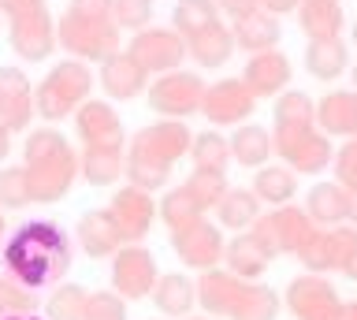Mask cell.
<instances>
[{
    "instance_id": "cell-1",
    "label": "cell",
    "mask_w": 357,
    "mask_h": 320,
    "mask_svg": "<svg viewBox=\"0 0 357 320\" xmlns=\"http://www.w3.org/2000/svg\"><path fill=\"white\" fill-rule=\"evenodd\" d=\"M0 264L11 280L38 291V287L56 283L71 268V242H67L63 227L52 224V220H26L4 242Z\"/></svg>"
},
{
    "instance_id": "cell-2",
    "label": "cell",
    "mask_w": 357,
    "mask_h": 320,
    "mask_svg": "<svg viewBox=\"0 0 357 320\" xmlns=\"http://www.w3.org/2000/svg\"><path fill=\"white\" fill-rule=\"evenodd\" d=\"M190 146H194V135L183 119H160V123H149L142 130H134L130 146H127V183L138 186V190L153 194L167 186L172 179V168L178 157H190Z\"/></svg>"
},
{
    "instance_id": "cell-3",
    "label": "cell",
    "mask_w": 357,
    "mask_h": 320,
    "mask_svg": "<svg viewBox=\"0 0 357 320\" xmlns=\"http://www.w3.org/2000/svg\"><path fill=\"white\" fill-rule=\"evenodd\" d=\"M197 305L208 317L227 320H275L279 317V294L261 280H242L234 272L208 268L197 280Z\"/></svg>"
},
{
    "instance_id": "cell-4",
    "label": "cell",
    "mask_w": 357,
    "mask_h": 320,
    "mask_svg": "<svg viewBox=\"0 0 357 320\" xmlns=\"http://www.w3.org/2000/svg\"><path fill=\"white\" fill-rule=\"evenodd\" d=\"M22 168L30 175V190L38 205H52L60 197H67V190L75 186V175L82 172L71 142L52 127H38L26 135V142H22Z\"/></svg>"
},
{
    "instance_id": "cell-5",
    "label": "cell",
    "mask_w": 357,
    "mask_h": 320,
    "mask_svg": "<svg viewBox=\"0 0 357 320\" xmlns=\"http://www.w3.org/2000/svg\"><path fill=\"white\" fill-rule=\"evenodd\" d=\"M112 4L116 0H67L56 23V41L75 60H108L112 52H119V26L112 19Z\"/></svg>"
},
{
    "instance_id": "cell-6",
    "label": "cell",
    "mask_w": 357,
    "mask_h": 320,
    "mask_svg": "<svg viewBox=\"0 0 357 320\" xmlns=\"http://www.w3.org/2000/svg\"><path fill=\"white\" fill-rule=\"evenodd\" d=\"M272 146L294 175H317L335 160L331 138L317 127V119H272Z\"/></svg>"
},
{
    "instance_id": "cell-7",
    "label": "cell",
    "mask_w": 357,
    "mask_h": 320,
    "mask_svg": "<svg viewBox=\"0 0 357 320\" xmlns=\"http://www.w3.org/2000/svg\"><path fill=\"white\" fill-rule=\"evenodd\" d=\"M89 90H93V75L82 60H60L56 68L45 71V79L33 86V105H38V116L56 123V119L78 112L89 101Z\"/></svg>"
},
{
    "instance_id": "cell-8",
    "label": "cell",
    "mask_w": 357,
    "mask_h": 320,
    "mask_svg": "<svg viewBox=\"0 0 357 320\" xmlns=\"http://www.w3.org/2000/svg\"><path fill=\"white\" fill-rule=\"evenodd\" d=\"M8 19V41L15 49V56L38 63L56 49V23L45 0H19L15 8L4 12Z\"/></svg>"
},
{
    "instance_id": "cell-9",
    "label": "cell",
    "mask_w": 357,
    "mask_h": 320,
    "mask_svg": "<svg viewBox=\"0 0 357 320\" xmlns=\"http://www.w3.org/2000/svg\"><path fill=\"white\" fill-rule=\"evenodd\" d=\"M250 231L264 242L272 257H279V253H294V257H298V253L309 246V238L317 235V224L309 220L305 208L279 205V208H272V213L257 216V224Z\"/></svg>"
},
{
    "instance_id": "cell-10",
    "label": "cell",
    "mask_w": 357,
    "mask_h": 320,
    "mask_svg": "<svg viewBox=\"0 0 357 320\" xmlns=\"http://www.w3.org/2000/svg\"><path fill=\"white\" fill-rule=\"evenodd\" d=\"M205 90L208 86L201 82L197 71H167L145 90V101H149L153 112H160L167 119H186V116L201 112Z\"/></svg>"
},
{
    "instance_id": "cell-11",
    "label": "cell",
    "mask_w": 357,
    "mask_h": 320,
    "mask_svg": "<svg viewBox=\"0 0 357 320\" xmlns=\"http://www.w3.org/2000/svg\"><path fill=\"white\" fill-rule=\"evenodd\" d=\"M283 305L290 309L294 320H339L342 313V298L335 291L331 280L324 275H294L283 291Z\"/></svg>"
},
{
    "instance_id": "cell-12",
    "label": "cell",
    "mask_w": 357,
    "mask_h": 320,
    "mask_svg": "<svg viewBox=\"0 0 357 320\" xmlns=\"http://www.w3.org/2000/svg\"><path fill=\"white\" fill-rule=\"evenodd\" d=\"M127 56L142 71H156V75L178 71V63L186 56V38L167 26H145L127 41Z\"/></svg>"
},
{
    "instance_id": "cell-13",
    "label": "cell",
    "mask_w": 357,
    "mask_h": 320,
    "mask_svg": "<svg viewBox=\"0 0 357 320\" xmlns=\"http://www.w3.org/2000/svg\"><path fill=\"white\" fill-rule=\"evenodd\" d=\"M172 250H175V257L183 261L186 268L208 272V268H216V264L223 261L227 242H223L216 224H208V220L201 216V220H194V224L172 231Z\"/></svg>"
},
{
    "instance_id": "cell-14",
    "label": "cell",
    "mask_w": 357,
    "mask_h": 320,
    "mask_svg": "<svg viewBox=\"0 0 357 320\" xmlns=\"http://www.w3.org/2000/svg\"><path fill=\"white\" fill-rule=\"evenodd\" d=\"M108 280H112V291L119 298H145L156 291L160 272H156V261L145 246H123L119 253H112Z\"/></svg>"
},
{
    "instance_id": "cell-15",
    "label": "cell",
    "mask_w": 357,
    "mask_h": 320,
    "mask_svg": "<svg viewBox=\"0 0 357 320\" xmlns=\"http://www.w3.org/2000/svg\"><path fill=\"white\" fill-rule=\"evenodd\" d=\"M253 108H257V97L242 79H216L205 90V101H201V112L216 127L245 123L253 116Z\"/></svg>"
},
{
    "instance_id": "cell-16",
    "label": "cell",
    "mask_w": 357,
    "mask_h": 320,
    "mask_svg": "<svg viewBox=\"0 0 357 320\" xmlns=\"http://www.w3.org/2000/svg\"><path fill=\"white\" fill-rule=\"evenodd\" d=\"M108 213H112V220H116L123 242L138 246V242L149 235V227L156 220V201H153V194L138 190V186H119V190L112 194V201H108Z\"/></svg>"
},
{
    "instance_id": "cell-17",
    "label": "cell",
    "mask_w": 357,
    "mask_h": 320,
    "mask_svg": "<svg viewBox=\"0 0 357 320\" xmlns=\"http://www.w3.org/2000/svg\"><path fill=\"white\" fill-rule=\"evenodd\" d=\"M33 112H38V105H33L30 79L22 75V68L0 63V127H8L15 135V130L30 127Z\"/></svg>"
},
{
    "instance_id": "cell-18",
    "label": "cell",
    "mask_w": 357,
    "mask_h": 320,
    "mask_svg": "<svg viewBox=\"0 0 357 320\" xmlns=\"http://www.w3.org/2000/svg\"><path fill=\"white\" fill-rule=\"evenodd\" d=\"M354 235H357V227H350V224H342V227H317V235H312L309 246L298 253V261L305 264V272H312V275L339 272Z\"/></svg>"
},
{
    "instance_id": "cell-19",
    "label": "cell",
    "mask_w": 357,
    "mask_h": 320,
    "mask_svg": "<svg viewBox=\"0 0 357 320\" xmlns=\"http://www.w3.org/2000/svg\"><path fill=\"white\" fill-rule=\"evenodd\" d=\"M75 135L82 138V146H123V123L116 108L100 97H89L75 112Z\"/></svg>"
},
{
    "instance_id": "cell-20",
    "label": "cell",
    "mask_w": 357,
    "mask_h": 320,
    "mask_svg": "<svg viewBox=\"0 0 357 320\" xmlns=\"http://www.w3.org/2000/svg\"><path fill=\"white\" fill-rule=\"evenodd\" d=\"M242 82L253 90V97H275L283 93V86L290 82V60L279 49L253 52L242 68Z\"/></svg>"
},
{
    "instance_id": "cell-21",
    "label": "cell",
    "mask_w": 357,
    "mask_h": 320,
    "mask_svg": "<svg viewBox=\"0 0 357 320\" xmlns=\"http://www.w3.org/2000/svg\"><path fill=\"white\" fill-rule=\"evenodd\" d=\"M78 246L86 250V257H112V253L123 250V235L116 227L108 208H89V213L78 216Z\"/></svg>"
},
{
    "instance_id": "cell-22",
    "label": "cell",
    "mask_w": 357,
    "mask_h": 320,
    "mask_svg": "<svg viewBox=\"0 0 357 320\" xmlns=\"http://www.w3.org/2000/svg\"><path fill=\"white\" fill-rule=\"evenodd\" d=\"M301 208L317 227H342L350 220V190L339 183H312Z\"/></svg>"
},
{
    "instance_id": "cell-23",
    "label": "cell",
    "mask_w": 357,
    "mask_h": 320,
    "mask_svg": "<svg viewBox=\"0 0 357 320\" xmlns=\"http://www.w3.org/2000/svg\"><path fill=\"white\" fill-rule=\"evenodd\" d=\"M145 82H149V71H142L138 63L127 56V49L112 52L108 60H100V86H105V93L112 101H130V97H138L145 90Z\"/></svg>"
},
{
    "instance_id": "cell-24",
    "label": "cell",
    "mask_w": 357,
    "mask_h": 320,
    "mask_svg": "<svg viewBox=\"0 0 357 320\" xmlns=\"http://www.w3.org/2000/svg\"><path fill=\"white\" fill-rule=\"evenodd\" d=\"M317 127L324 135L357 138V90H331L317 101Z\"/></svg>"
},
{
    "instance_id": "cell-25",
    "label": "cell",
    "mask_w": 357,
    "mask_h": 320,
    "mask_svg": "<svg viewBox=\"0 0 357 320\" xmlns=\"http://www.w3.org/2000/svg\"><path fill=\"white\" fill-rule=\"evenodd\" d=\"M231 34H234V45L245 49L253 56V52H268L275 49L279 41V23L272 12H264V8H257V12H245L238 19H231Z\"/></svg>"
},
{
    "instance_id": "cell-26",
    "label": "cell",
    "mask_w": 357,
    "mask_h": 320,
    "mask_svg": "<svg viewBox=\"0 0 357 320\" xmlns=\"http://www.w3.org/2000/svg\"><path fill=\"white\" fill-rule=\"evenodd\" d=\"M223 261H227V272L242 275V280H257V275L268 268L272 253H268V246L253 235V231H238V235L227 242V250H223Z\"/></svg>"
},
{
    "instance_id": "cell-27",
    "label": "cell",
    "mask_w": 357,
    "mask_h": 320,
    "mask_svg": "<svg viewBox=\"0 0 357 320\" xmlns=\"http://www.w3.org/2000/svg\"><path fill=\"white\" fill-rule=\"evenodd\" d=\"M234 52V34L231 26H223L220 19L205 30H197L194 38H186V56H194L197 68H220Z\"/></svg>"
},
{
    "instance_id": "cell-28",
    "label": "cell",
    "mask_w": 357,
    "mask_h": 320,
    "mask_svg": "<svg viewBox=\"0 0 357 320\" xmlns=\"http://www.w3.org/2000/svg\"><path fill=\"white\" fill-rule=\"evenodd\" d=\"M350 68V52L342 38H312L305 45V71L320 82H331Z\"/></svg>"
},
{
    "instance_id": "cell-29",
    "label": "cell",
    "mask_w": 357,
    "mask_h": 320,
    "mask_svg": "<svg viewBox=\"0 0 357 320\" xmlns=\"http://www.w3.org/2000/svg\"><path fill=\"white\" fill-rule=\"evenodd\" d=\"M78 168L89 186H112L127 172V153H123V146H82Z\"/></svg>"
},
{
    "instance_id": "cell-30",
    "label": "cell",
    "mask_w": 357,
    "mask_h": 320,
    "mask_svg": "<svg viewBox=\"0 0 357 320\" xmlns=\"http://www.w3.org/2000/svg\"><path fill=\"white\" fill-rule=\"evenodd\" d=\"M153 302L164 317H175V320H186L190 309L197 305V283H190L183 272H164L156 280V291H153Z\"/></svg>"
},
{
    "instance_id": "cell-31",
    "label": "cell",
    "mask_w": 357,
    "mask_h": 320,
    "mask_svg": "<svg viewBox=\"0 0 357 320\" xmlns=\"http://www.w3.org/2000/svg\"><path fill=\"white\" fill-rule=\"evenodd\" d=\"M272 153H275L272 135H268L261 123L234 127V135H231V160H238L242 168H261Z\"/></svg>"
},
{
    "instance_id": "cell-32",
    "label": "cell",
    "mask_w": 357,
    "mask_h": 320,
    "mask_svg": "<svg viewBox=\"0 0 357 320\" xmlns=\"http://www.w3.org/2000/svg\"><path fill=\"white\" fill-rule=\"evenodd\" d=\"M216 216H220V227H231L234 235L250 231L257 224V216H261V197L245 190V186H231L227 197L216 205Z\"/></svg>"
},
{
    "instance_id": "cell-33",
    "label": "cell",
    "mask_w": 357,
    "mask_h": 320,
    "mask_svg": "<svg viewBox=\"0 0 357 320\" xmlns=\"http://www.w3.org/2000/svg\"><path fill=\"white\" fill-rule=\"evenodd\" d=\"M298 23L312 38H339L342 30V8L339 0H301L298 4Z\"/></svg>"
},
{
    "instance_id": "cell-34",
    "label": "cell",
    "mask_w": 357,
    "mask_h": 320,
    "mask_svg": "<svg viewBox=\"0 0 357 320\" xmlns=\"http://www.w3.org/2000/svg\"><path fill=\"white\" fill-rule=\"evenodd\" d=\"M294 190H298V179L287 164H268V168H257V175H253V194L272 208L290 205Z\"/></svg>"
},
{
    "instance_id": "cell-35",
    "label": "cell",
    "mask_w": 357,
    "mask_h": 320,
    "mask_svg": "<svg viewBox=\"0 0 357 320\" xmlns=\"http://www.w3.org/2000/svg\"><path fill=\"white\" fill-rule=\"evenodd\" d=\"M190 160H194L197 172H220V175H227L231 138H223L220 130H201V135H194V146H190Z\"/></svg>"
},
{
    "instance_id": "cell-36",
    "label": "cell",
    "mask_w": 357,
    "mask_h": 320,
    "mask_svg": "<svg viewBox=\"0 0 357 320\" xmlns=\"http://www.w3.org/2000/svg\"><path fill=\"white\" fill-rule=\"evenodd\" d=\"M89 294L78 283H56L45 298V320H86Z\"/></svg>"
},
{
    "instance_id": "cell-37",
    "label": "cell",
    "mask_w": 357,
    "mask_h": 320,
    "mask_svg": "<svg viewBox=\"0 0 357 320\" xmlns=\"http://www.w3.org/2000/svg\"><path fill=\"white\" fill-rule=\"evenodd\" d=\"M156 216L167 224V231H178V227H186V224H194V220L205 216V208L197 205V197L186 190V186H172L164 197H160V205H156Z\"/></svg>"
},
{
    "instance_id": "cell-38",
    "label": "cell",
    "mask_w": 357,
    "mask_h": 320,
    "mask_svg": "<svg viewBox=\"0 0 357 320\" xmlns=\"http://www.w3.org/2000/svg\"><path fill=\"white\" fill-rule=\"evenodd\" d=\"M216 15H220L216 0H178V4L172 8V23H175V30L183 38H194L197 30L212 26Z\"/></svg>"
},
{
    "instance_id": "cell-39",
    "label": "cell",
    "mask_w": 357,
    "mask_h": 320,
    "mask_svg": "<svg viewBox=\"0 0 357 320\" xmlns=\"http://www.w3.org/2000/svg\"><path fill=\"white\" fill-rule=\"evenodd\" d=\"M183 186L197 197V205L205 208V213H208V208H216L223 197H227V190H231L227 175H220V172H197V168L183 179Z\"/></svg>"
},
{
    "instance_id": "cell-40",
    "label": "cell",
    "mask_w": 357,
    "mask_h": 320,
    "mask_svg": "<svg viewBox=\"0 0 357 320\" xmlns=\"http://www.w3.org/2000/svg\"><path fill=\"white\" fill-rule=\"evenodd\" d=\"M33 201L30 175L22 164H8L0 168V208H26Z\"/></svg>"
},
{
    "instance_id": "cell-41",
    "label": "cell",
    "mask_w": 357,
    "mask_h": 320,
    "mask_svg": "<svg viewBox=\"0 0 357 320\" xmlns=\"http://www.w3.org/2000/svg\"><path fill=\"white\" fill-rule=\"evenodd\" d=\"M33 309H38V298H33L30 287L11 280L8 272L0 275V317H30Z\"/></svg>"
},
{
    "instance_id": "cell-42",
    "label": "cell",
    "mask_w": 357,
    "mask_h": 320,
    "mask_svg": "<svg viewBox=\"0 0 357 320\" xmlns=\"http://www.w3.org/2000/svg\"><path fill=\"white\" fill-rule=\"evenodd\" d=\"M112 19H116V26L123 30H145L153 19V0H116L112 4Z\"/></svg>"
},
{
    "instance_id": "cell-43",
    "label": "cell",
    "mask_w": 357,
    "mask_h": 320,
    "mask_svg": "<svg viewBox=\"0 0 357 320\" xmlns=\"http://www.w3.org/2000/svg\"><path fill=\"white\" fill-rule=\"evenodd\" d=\"M331 172H335V183L339 186H357V138H346L339 149H335V160H331Z\"/></svg>"
},
{
    "instance_id": "cell-44",
    "label": "cell",
    "mask_w": 357,
    "mask_h": 320,
    "mask_svg": "<svg viewBox=\"0 0 357 320\" xmlns=\"http://www.w3.org/2000/svg\"><path fill=\"white\" fill-rule=\"evenodd\" d=\"M86 320H127V305H123V298L116 291H93Z\"/></svg>"
},
{
    "instance_id": "cell-45",
    "label": "cell",
    "mask_w": 357,
    "mask_h": 320,
    "mask_svg": "<svg viewBox=\"0 0 357 320\" xmlns=\"http://www.w3.org/2000/svg\"><path fill=\"white\" fill-rule=\"evenodd\" d=\"M216 8H220V12H227L231 19H238L245 12H257V8H261V0H216Z\"/></svg>"
},
{
    "instance_id": "cell-46",
    "label": "cell",
    "mask_w": 357,
    "mask_h": 320,
    "mask_svg": "<svg viewBox=\"0 0 357 320\" xmlns=\"http://www.w3.org/2000/svg\"><path fill=\"white\" fill-rule=\"evenodd\" d=\"M346 280H357V235L350 242V250H346V257H342V268H339Z\"/></svg>"
},
{
    "instance_id": "cell-47",
    "label": "cell",
    "mask_w": 357,
    "mask_h": 320,
    "mask_svg": "<svg viewBox=\"0 0 357 320\" xmlns=\"http://www.w3.org/2000/svg\"><path fill=\"white\" fill-rule=\"evenodd\" d=\"M298 4H301V0H261V8H264V12H272V15H279V12H294Z\"/></svg>"
},
{
    "instance_id": "cell-48",
    "label": "cell",
    "mask_w": 357,
    "mask_h": 320,
    "mask_svg": "<svg viewBox=\"0 0 357 320\" xmlns=\"http://www.w3.org/2000/svg\"><path fill=\"white\" fill-rule=\"evenodd\" d=\"M8 149H11V130H8V127H0V160L8 157Z\"/></svg>"
},
{
    "instance_id": "cell-49",
    "label": "cell",
    "mask_w": 357,
    "mask_h": 320,
    "mask_svg": "<svg viewBox=\"0 0 357 320\" xmlns=\"http://www.w3.org/2000/svg\"><path fill=\"white\" fill-rule=\"evenodd\" d=\"M350 227H357V186H350V220H346Z\"/></svg>"
},
{
    "instance_id": "cell-50",
    "label": "cell",
    "mask_w": 357,
    "mask_h": 320,
    "mask_svg": "<svg viewBox=\"0 0 357 320\" xmlns=\"http://www.w3.org/2000/svg\"><path fill=\"white\" fill-rule=\"evenodd\" d=\"M339 320H357V298H354V302H342V313H339Z\"/></svg>"
},
{
    "instance_id": "cell-51",
    "label": "cell",
    "mask_w": 357,
    "mask_h": 320,
    "mask_svg": "<svg viewBox=\"0 0 357 320\" xmlns=\"http://www.w3.org/2000/svg\"><path fill=\"white\" fill-rule=\"evenodd\" d=\"M0 320H41L38 313H30V317H0Z\"/></svg>"
},
{
    "instance_id": "cell-52",
    "label": "cell",
    "mask_w": 357,
    "mask_h": 320,
    "mask_svg": "<svg viewBox=\"0 0 357 320\" xmlns=\"http://www.w3.org/2000/svg\"><path fill=\"white\" fill-rule=\"evenodd\" d=\"M19 0H0V12H8V8H15Z\"/></svg>"
},
{
    "instance_id": "cell-53",
    "label": "cell",
    "mask_w": 357,
    "mask_h": 320,
    "mask_svg": "<svg viewBox=\"0 0 357 320\" xmlns=\"http://www.w3.org/2000/svg\"><path fill=\"white\" fill-rule=\"evenodd\" d=\"M350 38H354V45H357V19H354V26H350Z\"/></svg>"
},
{
    "instance_id": "cell-54",
    "label": "cell",
    "mask_w": 357,
    "mask_h": 320,
    "mask_svg": "<svg viewBox=\"0 0 357 320\" xmlns=\"http://www.w3.org/2000/svg\"><path fill=\"white\" fill-rule=\"evenodd\" d=\"M350 79H354V90H357V63H354V68H350Z\"/></svg>"
},
{
    "instance_id": "cell-55",
    "label": "cell",
    "mask_w": 357,
    "mask_h": 320,
    "mask_svg": "<svg viewBox=\"0 0 357 320\" xmlns=\"http://www.w3.org/2000/svg\"><path fill=\"white\" fill-rule=\"evenodd\" d=\"M0 238H4V216H0Z\"/></svg>"
},
{
    "instance_id": "cell-56",
    "label": "cell",
    "mask_w": 357,
    "mask_h": 320,
    "mask_svg": "<svg viewBox=\"0 0 357 320\" xmlns=\"http://www.w3.org/2000/svg\"><path fill=\"white\" fill-rule=\"evenodd\" d=\"M186 320H212V317H186Z\"/></svg>"
}]
</instances>
